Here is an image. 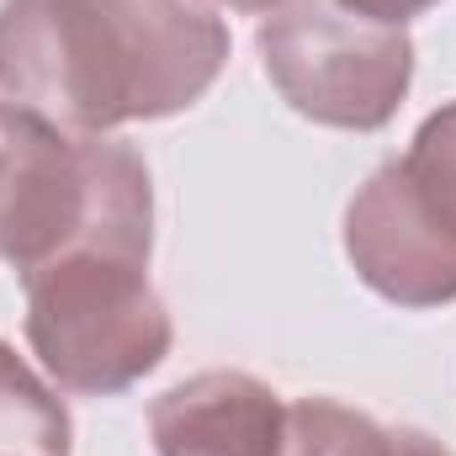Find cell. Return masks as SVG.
I'll list each match as a JSON object with an SVG mask.
<instances>
[{
  "instance_id": "cell-7",
  "label": "cell",
  "mask_w": 456,
  "mask_h": 456,
  "mask_svg": "<svg viewBox=\"0 0 456 456\" xmlns=\"http://www.w3.org/2000/svg\"><path fill=\"white\" fill-rule=\"evenodd\" d=\"M281 456H452L441 452L430 436L419 430H382L366 414L330 403V398H308L287 409V441Z\"/></svg>"
},
{
  "instance_id": "cell-1",
  "label": "cell",
  "mask_w": 456,
  "mask_h": 456,
  "mask_svg": "<svg viewBox=\"0 0 456 456\" xmlns=\"http://www.w3.org/2000/svg\"><path fill=\"white\" fill-rule=\"evenodd\" d=\"M228 32L202 0H5L0 91L64 133L191 107L224 69Z\"/></svg>"
},
{
  "instance_id": "cell-11",
  "label": "cell",
  "mask_w": 456,
  "mask_h": 456,
  "mask_svg": "<svg viewBox=\"0 0 456 456\" xmlns=\"http://www.w3.org/2000/svg\"><path fill=\"white\" fill-rule=\"evenodd\" d=\"M228 5H239V11H276L281 0H228Z\"/></svg>"
},
{
  "instance_id": "cell-3",
  "label": "cell",
  "mask_w": 456,
  "mask_h": 456,
  "mask_svg": "<svg viewBox=\"0 0 456 456\" xmlns=\"http://www.w3.org/2000/svg\"><path fill=\"white\" fill-rule=\"evenodd\" d=\"M27 335L64 387L117 393L159 366L170 350V319L143 281V260L69 249L27 271Z\"/></svg>"
},
{
  "instance_id": "cell-5",
  "label": "cell",
  "mask_w": 456,
  "mask_h": 456,
  "mask_svg": "<svg viewBox=\"0 0 456 456\" xmlns=\"http://www.w3.org/2000/svg\"><path fill=\"white\" fill-rule=\"evenodd\" d=\"M345 244L355 271L393 303L430 308L456 297V233H446L414 202L398 165L377 170L366 191L350 202Z\"/></svg>"
},
{
  "instance_id": "cell-8",
  "label": "cell",
  "mask_w": 456,
  "mask_h": 456,
  "mask_svg": "<svg viewBox=\"0 0 456 456\" xmlns=\"http://www.w3.org/2000/svg\"><path fill=\"white\" fill-rule=\"evenodd\" d=\"M0 456H69L59 398L0 345Z\"/></svg>"
},
{
  "instance_id": "cell-10",
  "label": "cell",
  "mask_w": 456,
  "mask_h": 456,
  "mask_svg": "<svg viewBox=\"0 0 456 456\" xmlns=\"http://www.w3.org/2000/svg\"><path fill=\"white\" fill-rule=\"evenodd\" d=\"M345 5H355V11H366V16H377V21L403 27V16H414V11H425V5H436V0H345Z\"/></svg>"
},
{
  "instance_id": "cell-2",
  "label": "cell",
  "mask_w": 456,
  "mask_h": 456,
  "mask_svg": "<svg viewBox=\"0 0 456 456\" xmlns=\"http://www.w3.org/2000/svg\"><path fill=\"white\" fill-rule=\"evenodd\" d=\"M69 249L149 260V170L102 133L0 107V255L37 271Z\"/></svg>"
},
{
  "instance_id": "cell-9",
  "label": "cell",
  "mask_w": 456,
  "mask_h": 456,
  "mask_svg": "<svg viewBox=\"0 0 456 456\" xmlns=\"http://www.w3.org/2000/svg\"><path fill=\"white\" fill-rule=\"evenodd\" d=\"M398 175L409 181L414 202L446 233H456V107L436 112L419 127L409 159H398Z\"/></svg>"
},
{
  "instance_id": "cell-6",
  "label": "cell",
  "mask_w": 456,
  "mask_h": 456,
  "mask_svg": "<svg viewBox=\"0 0 456 456\" xmlns=\"http://www.w3.org/2000/svg\"><path fill=\"white\" fill-rule=\"evenodd\" d=\"M159 456H281L287 409L244 371H202L154 403Z\"/></svg>"
},
{
  "instance_id": "cell-4",
  "label": "cell",
  "mask_w": 456,
  "mask_h": 456,
  "mask_svg": "<svg viewBox=\"0 0 456 456\" xmlns=\"http://www.w3.org/2000/svg\"><path fill=\"white\" fill-rule=\"evenodd\" d=\"M281 96L330 127H382L409 91V37L345 0H281L260 27Z\"/></svg>"
}]
</instances>
